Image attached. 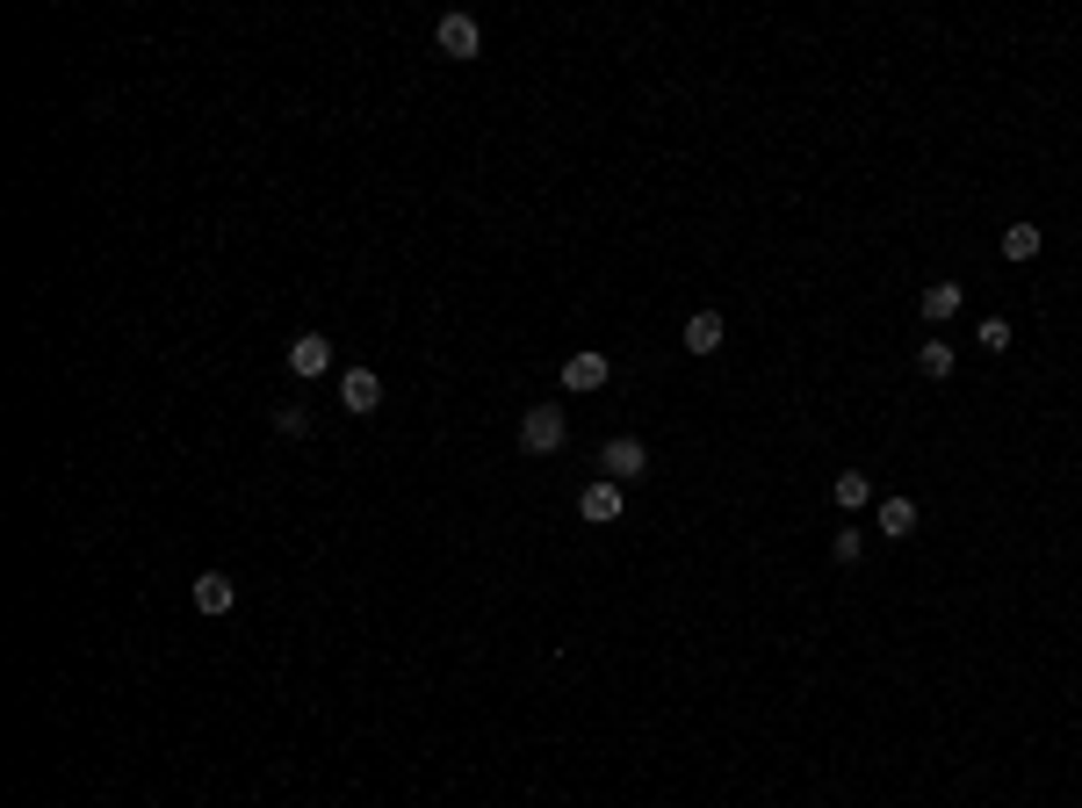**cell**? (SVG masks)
Returning a JSON list of instances; mask_svg holds the SVG:
<instances>
[{
	"label": "cell",
	"mask_w": 1082,
	"mask_h": 808,
	"mask_svg": "<svg viewBox=\"0 0 1082 808\" xmlns=\"http://www.w3.org/2000/svg\"><path fill=\"white\" fill-rule=\"evenodd\" d=\"M960 304H967V289H960V282H931V289L916 296V310H924L931 326H945V318H960Z\"/></svg>",
	"instance_id": "cell-10"
},
{
	"label": "cell",
	"mask_w": 1082,
	"mask_h": 808,
	"mask_svg": "<svg viewBox=\"0 0 1082 808\" xmlns=\"http://www.w3.org/2000/svg\"><path fill=\"white\" fill-rule=\"evenodd\" d=\"M275 433L304 441V433H310V412H304V405H275Z\"/></svg>",
	"instance_id": "cell-16"
},
{
	"label": "cell",
	"mask_w": 1082,
	"mask_h": 808,
	"mask_svg": "<svg viewBox=\"0 0 1082 808\" xmlns=\"http://www.w3.org/2000/svg\"><path fill=\"white\" fill-rule=\"evenodd\" d=\"M1003 260H1017V268H1025V260H1039V246H1047V231H1039V224H1011V231H1003Z\"/></svg>",
	"instance_id": "cell-13"
},
{
	"label": "cell",
	"mask_w": 1082,
	"mask_h": 808,
	"mask_svg": "<svg viewBox=\"0 0 1082 808\" xmlns=\"http://www.w3.org/2000/svg\"><path fill=\"white\" fill-rule=\"evenodd\" d=\"M606 376H614V362H606V354H600V346H578V354H570V362H563V390H606Z\"/></svg>",
	"instance_id": "cell-4"
},
{
	"label": "cell",
	"mask_w": 1082,
	"mask_h": 808,
	"mask_svg": "<svg viewBox=\"0 0 1082 808\" xmlns=\"http://www.w3.org/2000/svg\"><path fill=\"white\" fill-rule=\"evenodd\" d=\"M830 556H838V564H859V556H866V534H859V527H838Z\"/></svg>",
	"instance_id": "cell-17"
},
{
	"label": "cell",
	"mask_w": 1082,
	"mask_h": 808,
	"mask_svg": "<svg viewBox=\"0 0 1082 808\" xmlns=\"http://www.w3.org/2000/svg\"><path fill=\"white\" fill-rule=\"evenodd\" d=\"M376 405H383V376H376V368H346V376H340V412L368 419Z\"/></svg>",
	"instance_id": "cell-5"
},
{
	"label": "cell",
	"mask_w": 1082,
	"mask_h": 808,
	"mask_svg": "<svg viewBox=\"0 0 1082 808\" xmlns=\"http://www.w3.org/2000/svg\"><path fill=\"white\" fill-rule=\"evenodd\" d=\"M880 534H888V542H910L916 534V499H880Z\"/></svg>",
	"instance_id": "cell-12"
},
{
	"label": "cell",
	"mask_w": 1082,
	"mask_h": 808,
	"mask_svg": "<svg viewBox=\"0 0 1082 808\" xmlns=\"http://www.w3.org/2000/svg\"><path fill=\"white\" fill-rule=\"evenodd\" d=\"M189 600H195V614H231V606H239V585H231V578H224V570H203V578H195L189 585Z\"/></svg>",
	"instance_id": "cell-6"
},
{
	"label": "cell",
	"mask_w": 1082,
	"mask_h": 808,
	"mask_svg": "<svg viewBox=\"0 0 1082 808\" xmlns=\"http://www.w3.org/2000/svg\"><path fill=\"white\" fill-rule=\"evenodd\" d=\"M975 346H981V354H1011V318H981Z\"/></svg>",
	"instance_id": "cell-15"
},
{
	"label": "cell",
	"mask_w": 1082,
	"mask_h": 808,
	"mask_svg": "<svg viewBox=\"0 0 1082 808\" xmlns=\"http://www.w3.org/2000/svg\"><path fill=\"white\" fill-rule=\"evenodd\" d=\"M563 441H570V419H563V405H534V412L520 419V447H527V455H556Z\"/></svg>",
	"instance_id": "cell-2"
},
{
	"label": "cell",
	"mask_w": 1082,
	"mask_h": 808,
	"mask_svg": "<svg viewBox=\"0 0 1082 808\" xmlns=\"http://www.w3.org/2000/svg\"><path fill=\"white\" fill-rule=\"evenodd\" d=\"M721 340H729V326H721V310H693L686 318V354H721Z\"/></svg>",
	"instance_id": "cell-9"
},
{
	"label": "cell",
	"mask_w": 1082,
	"mask_h": 808,
	"mask_svg": "<svg viewBox=\"0 0 1082 808\" xmlns=\"http://www.w3.org/2000/svg\"><path fill=\"white\" fill-rule=\"evenodd\" d=\"M289 368H296V376H326V368H332V340H326V332H296V340H289Z\"/></svg>",
	"instance_id": "cell-8"
},
{
	"label": "cell",
	"mask_w": 1082,
	"mask_h": 808,
	"mask_svg": "<svg viewBox=\"0 0 1082 808\" xmlns=\"http://www.w3.org/2000/svg\"><path fill=\"white\" fill-rule=\"evenodd\" d=\"M953 362H960V354H953V340H924V346H916V376H931V383L953 376Z\"/></svg>",
	"instance_id": "cell-14"
},
{
	"label": "cell",
	"mask_w": 1082,
	"mask_h": 808,
	"mask_svg": "<svg viewBox=\"0 0 1082 808\" xmlns=\"http://www.w3.org/2000/svg\"><path fill=\"white\" fill-rule=\"evenodd\" d=\"M830 499H838L844 513H866V505H874V477H866V469H844V477L830 483Z\"/></svg>",
	"instance_id": "cell-11"
},
{
	"label": "cell",
	"mask_w": 1082,
	"mask_h": 808,
	"mask_svg": "<svg viewBox=\"0 0 1082 808\" xmlns=\"http://www.w3.org/2000/svg\"><path fill=\"white\" fill-rule=\"evenodd\" d=\"M578 520H592V527H614V520H620V483H614V477L584 483V499H578Z\"/></svg>",
	"instance_id": "cell-7"
},
{
	"label": "cell",
	"mask_w": 1082,
	"mask_h": 808,
	"mask_svg": "<svg viewBox=\"0 0 1082 808\" xmlns=\"http://www.w3.org/2000/svg\"><path fill=\"white\" fill-rule=\"evenodd\" d=\"M600 469H606L614 483H636V477H650V447H642L636 433H620V441L600 447Z\"/></svg>",
	"instance_id": "cell-3"
},
{
	"label": "cell",
	"mask_w": 1082,
	"mask_h": 808,
	"mask_svg": "<svg viewBox=\"0 0 1082 808\" xmlns=\"http://www.w3.org/2000/svg\"><path fill=\"white\" fill-rule=\"evenodd\" d=\"M433 52L455 58V66H469V58L483 52V22L477 15H441L433 22Z\"/></svg>",
	"instance_id": "cell-1"
}]
</instances>
